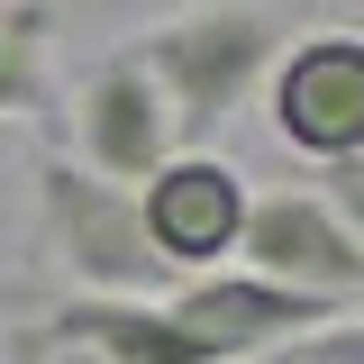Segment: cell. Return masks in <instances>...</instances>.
<instances>
[{
  "mask_svg": "<svg viewBox=\"0 0 364 364\" xmlns=\"http://www.w3.org/2000/svg\"><path fill=\"white\" fill-rule=\"evenodd\" d=\"M128 55L155 73V91H164L173 146H210V136L264 91L273 55H282V28H273L255 0H191V9H164Z\"/></svg>",
  "mask_w": 364,
  "mask_h": 364,
  "instance_id": "cell-1",
  "label": "cell"
},
{
  "mask_svg": "<svg viewBox=\"0 0 364 364\" xmlns=\"http://www.w3.org/2000/svg\"><path fill=\"white\" fill-rule=\"evenodd\" d=\"M37 255L64 273V291L82 301H155L173 273L155 264L146 219H136L128 182H100L91 164H73L64 146L37 155Z\"/></svg>",
  "mask_w": 364,
  "mask_h": 364,
  "instance_id": "cell-2",
  "label": "cell"
},
{
  "mask_svg": "<svg viewBox=\"0 0 364 364\" xmlns=\"http://www.w3.org/2000/svg\"><path fill=\"white\" fill-rule=\"evenodd\" d=\"M264 128L273 146L310 155V164H355L364 155V28H310L282 37L264 73Z\"/></svg>",
  "mask_w": 364,
  "mask_h": 364,
  "instance_id": "cell-3",
  "label": "cell"
},
{
  "mask_svg": "<svg viewBox=\"0 0 364 364\" xmlns=\"http://www.w3.org/2000/svg\"><path fill=\"white\" fill-rule=\"evenodd\" d=\"M246 210H255V182L237 173L228 155H210V146H182V155H164L155 173L136 182V219H146V246H155V264L173 273V282L237 264Z\"/></svg>",
  "mask_w": 364,
  "mask_h": 364,
  "instance_id": "cell-4",
  "label": "cell"
},
{
  "mask_svg": "<svg viewBox=\"0 0 364 364\" xmlns=\"http://www.w3.org/2000/svg\"><path fill=\"white\" fill-rule=\"evenodd\" d=\"M237 264L264 273V282H291L310 301H337V310L364 301V237L337 219L328 191H255Z\"/></svg>",
  "mask_w": 364,
  "mask_h": 364,
  "instance_id": "cell-5",
  "label": "cell"
},
{
  "mask_svg": "<svg viewBox=\"0 0 364 364\" xmlns=\"http://www.w3.org/2000/svg\"><path fill=\"white\" fill-rule=\"evenodd\" d=\"M164 155H182V146H173V109H164L155 73L136 64L128 46L100 55L73 82V164H91L100 182H128L136 191Z\"/></svg>",
  "mask_w": 364,
  "mask_h": 364,
  "instance_id": "cell-6",
  "label": "cell"
},
{
  "mask_svg": "<svg viewBox=\"0 0 364 364\" xmlns=\"http://www.w3.org/2000/svg\"><path fill=\"white\" fill-rule=\"evenodd\" d=\"M164 310H173L219 364H246V355H264V346H282V337H301V328L346 318L337 301H310V291L264 282V273H246V264H219V273L173 282V291H164Z\"/></svg>",
  "mask_w": 364,
  "mask_h": 364,
  "instance_id": "cell-7",
  "label": "cell"
},
{
  "mask_svg": "<svg viewBox=\"0 0 364 364\" xmlns=\"http://www.w3.org/2000/svg\"><path fill=\"white\" fill-rule=\"evenodd\" d=\"M46 328L73 337V346H91L100 364H219L173 310H164V291H155V301H82V291H64V301L46 310Z\"/></svg>",
  "mask_w": 364,
  "mask_h": 364,
  "instance_id": "cell-8",
  "label": "cell"
},
{
  "mask_svg": "<svg viewBox=\"0 0 364 364\" xmlns=\"http://www.w3.org/2000/svg\"><path fill=\"white\" fill-rule=\"evenodd\" d=\"M46 37H55L46 0H9L0 9V119L46 109Z\"/></svg>",
  "mask_w": 364,
  "mask_h": 364,
  "instance_id": "cell-9",
  "label": "cell"
},
{
  "mask_svg": "<svg viewBox=\"0 0 364 364\" xmlns=\"http://www.w3.org/2000/svg\"><path fill=\"white\" fill-rule=\"evenodd\" d=\"M246 364H364V318H328V328H301V337H282L264 355Z\"/></svg>",
  "mask_w": 364,
  "mask_h": 364,
  "instance_id": "cell-10",
  "label": "cell"
},
{
  "mask_svg": "<svg viewBox=\"0 0 364 364\" xmlns=\"http://www.w3.org/2000/svg\"><path fill=\"white\" fill-rule=\"evenodd\" d=\"M9 364H100V355L73 346V337H55L46 318H28V328H9Z\"/></svg>",
  "mask_w": 364,
  "mask_h": 364,
  "instance_id": "cell-11",
  "label": "cell"
},
{
  "mask_svg": "<svg viewBox=\"0 0 364 364\" xmlns=\"http://www.w3.org/2000/svg\"><path fill=\"white\" fill-rule=\"evenodd\" d=\"M328 200H337V219H346V228L364 237V155H355V164H337V173H328Z\"/></svg>",
  "mask_w": 364,
  "mask_h": 364,
  "instance_id": "cell-12",
  "label": "cell"
}]
</instances>
